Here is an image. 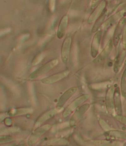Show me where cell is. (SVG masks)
Listing matches in <instances>:
<instances>
[{
  "instance_id": "1",
  "label": "cell",
  "mask_w": 126,
  "mask_h": 146,
  "mask_svg": "<svg viewBox=\"0 0 126 146\" xmlns=\"http://www.w3.org/2000/svg\"><path fill=\"white\" fill-rule=\"evenodd\" d=\"M58 63V60L56 59H53L47 62L30 74L29 79H34L46 73L54 68Z\"/></svg>"
},
{
  "instance_id": "2",
  "label": "cell",
  "mask_w": 126,
  "mask_h": 146,
  "mask_svg": "<svg viewBox=\"0 0 126 146\" xmlns=\"http://www.w3.org/2000/svg\"><path fill=\"white\" fill-rule=\"evenodd\" d=\"M89 96L88 94H84L77 98L74 100L65 109L63 113V116L65 118L70 115L75 109H76L81 104L84 102L88 100Z\"/></svg>"
},
{
  "instance_id": "3",
  "label": "cell",
  "mask_w": 126,
  "mask_h": 146,
  "mask_svg": "<svg viewBox=\"0 0 126 146\" xmlns=\"http://www.w3.org/2000/svg\"><path fill=\"white\" fill-rule=\"evenodd\" d=\"M72 43V38L68 36L64 39L62 44L61 48V58L64 63L66 64L70 58Z\"/></svg>"
},
{
  "instance_id": "4",
  "label": "cell",
  "mask_w": 126,
  "mask_h": 146,
  "mask_svg": "<svg viewBox=\"0 0 126 146\" xmlns=\"http://www.w3.org/2000/svg\"><path fill=\"white\" fill-rule=\"evenodd\" d=\"M50 127L51 126L50 125L47 124L36 129L29 139V144L31 145L35 143L40 137L49 130Z\"/></svg>"
},
{
  "instance_id": "5",
  "label": "cell",
  "mask_w": 126,
  "mask_h": 146,
  "mask_svg": "<svg viewBox=\"0 0 126 146\" xmlns=\"http://www.w3.org/2000/svg\"><path fill=\"white\" fill-rule=\"evenodd\" d=\"M102 32L98 31L96 33L93 38L91 46V54L92 58L97 57L99 49L102 36Z\"/></svg>"
},
{
  "instance_id": "6",
  "label": "cell",
  "mask_w": 126,
  "mask_h": 146,
  "mask_svg": "<svg viewBox=\"0 0 126 146\" xmlns=\"http://www.w3.org/2000/svg\"><path fill=\"white\" fill-rule=\"evenodd\" d=\"M70 72L68 70H66L46 78L42 79L41 81L44 84H53L60 80L65 78L68 75Z\"/></svg>"
},
{
  "instance_id": "7",
  "label": "cell",
  "mask_w": 126,
  "mask_h": 146,
  "mask_svg": "<svg viewBox=\"0 0 126 146\" xmlns=\"http://www.w3.org/2000/svg\"><path fill=\"white\" fill-rule=\"evenodd\" d=\"M61 109V108H59L56 107L55 109L50 110L44 113L38 119L35 123V129H36L37 128L39 127L45 122L52 118L57 113H58Z\"/></svg>"
},
{
  "instance_id": "8",
  "label": "cell",
  "mask_w": 126,
  "mask_h": 146,
  "mask_svg": "<svg viewBox=\"0 0 126 146\" xmlns=\"http://www.w3.org/2000/svg\"><path fill=\"white\" fill-rule=\"evenodd\" d=\"M126 22V19L123 17L120 20L117 25L114 34L113 40V44L115 47L118 45Z\"/></svg>"
},
{
  "instance_id": "9",
  "label": "cell",
  "mask_w": 126,
  "mask_h": 146,
  "mask_svg": "<svg viewBox=\"0 0 126 146\" xmlns=\"http://www.w3.org/2000/svg\"><path fill=\"white\" fill-rule=\"evenodd\" d=\"M106 3L105 1H101L99 3L89 17L88 19L89 23L91 24L94 21H95L106 8Z\"/></svg>"
},
{
  "instance_id": "10",
  "label": "cell",
  "mask_w": 126,
  "mask_h": 146,
  "mask_svg": "<svg viewBox=\"0 0 126 146\" xmlns=\"http://www.w3.org/2000/svg\"><path fill=\"white\" fill-rule=\"evenodd\" d=\"M77 89L76 87H73L66 91L60 97L57 105V108H62L68 100L76 93Z\"/></svg>"
},
{
  "instance_id": "11",
  "label": "cell",
  "mask_w": 126,
  "mask_h": 146,
  "mask_svg": "<svg viewBox=\"0 0 126 146\" xmlns=\"http://www.w3.org/2000/svg\"><path fill=\"white\" fill-rule=\"evenodd\" d=\"M68 22V17L65 15L60 21L57 31V37L59 39L64 37L66 31Z\"/></svg>"
},
{
  "instance_id": "12",
  "label": "cell",
  "mask_w": 126,
  "mask_h": 146,
  "mask_svg": "<svg viewBox=\"0 0 126 146\" xmlns=\"http://www.w3.org/2000/svg\"><path fill=\"white\" fill-rule=\"evenodd\" d=\"M113 45V41L110 40L105 46L102 51L95 59L94 62L97 63L101 62L106 59L111 52Z\"/></svg>"
},
{
  "instance_id": "13",
  "label": "cell",
  "mask_w": 126,
  "mask_h": 146,
  "mask_svg": "<svg viewBox=\"0 0 126 146\" xmlns=\"http://www.w3.org/2000/svg\"><path fill=\"white\" fill-rule=\"evenodd\" d=\"M115 90L112 87L107 90L106 98L107 108L109 111L112 112L114 108V93Z\"/></svg>"
},
{
  "instance_id": "14",
  "label": "cell",
  "mask_w": 126,
  "mask_h": 146,
  "mask_svg": "<svg viewBox=\"0 0 126 146\" xmlns=\"http://www.w3.org/2000/svg\"><path fill=\"white\" fill-rule=\"evenodd\" d=\"M90 107L88 104H85L78 108L74 113L71 121V124L74 125L76 121L79 119L82 115L88 110Z\"/></svg>"
},
{
  "instance_id": "15",
  "label": "cell",
  "mask_w": 126,
  "mask_h": 146,
  "mask_svg": "<svg viewBox=\"0 0 126 146\" xmlns=\"http://www.w3.org/2000/svg\"><path fill=\"white\" fill-rule=\"evenodd\" d=\"M114 105L115 111L117 114L120 115L122 114V105L120 94L118 88H116L114 93Z\"/></svg>"
},
{
  "instance_id": "16",
  "label": "cell",
  "mask_w": 126,
  "mask_h": 146,
  "mask_svg": "<svg viewBox=\"0 0 126 146\" xmlns=\"http://www.w3.org/2000/svg\"><path fill=\"white\" fill-rule=\"evenodd\" d=\"M106 12L107 10L106 8H105L100 17L95 21L94 25V26H93L92 30V32L93 33L96 32L102 25L105 19V18Z\"/></svg>"
},
{
  "instance_id": "17",
  "label": "cell",
  "mask_w": 126,
  "mask_h": 146,
  "mask_svg": "<svg viewBox=\"0 0 126 146\" xmlns=\"http://www.w3.org/2000/svg\"><path fill=\"white\" fill-rule=\"evenodd\" d=\"M124 53L122 54H119L116 56L114 64L113 70L115 72L117 73L121 66L123 60V59L124 58Z\"/></svg>"
},
{
  "instance_id": "18",
  "label": "cell",
  "mask_w": 126,
  "mask_h": 146,
  "mask_svg": "<svg viewBox=\"0 0 126 146\" xmlns=\"http://www.w3.org/2000/svg\"><path fill=\"white\" fill-rule=\"evenodd\" d=\"M32 111L31 108H22L13 110L10 111L9 114L12 115H19L28 114Z\"/></svg>"
},
{
  "instance_id": "19",
  "label": "cell",
  "mask_w": 126,
  "mask_h": 146,
  "mask_svg": "<svg viewBox=\"0 0 126 146\" xmlns=\"http://www.w3.org/2000/svg\"><path fill=\"white\" fill-rule=\"evenodd\" d=\"M121 88L123 96L126 97V68L124 71L122 77Z\"/></svg>"
},
{
  "instance_id": "20",
  "label": "cell",
  "mask_w": 126,
  "mask_h": 146,
  "mask_svg": "<svg viewBox=\"0 0 126 146\" xmlns=\"http://www.w3.org/2000/svg\"><path fill=\"white\" fill-rule=\"evenodd\" d=\"M44 57V55L43 53H40L35 56L32 60V65H36L39 64Z\"/></svg>"
},
{
  "instance_id": "21",
  "label": "cell",
  "mask_w": 126,
  "mask_h": 146,
  "mask_svg": "<svg viewBox=\"0 0 126 146\" xmlns=\"http://www.w3.org/2000/svg\"><path fill=\"white\" fill-rule=\"evenodd\" d=\"M19 130V129L18 127H13L11 128H8L7 129H5L1 130V134L2 133L6 134V133H9L18 132Z\"/></svg>"
},
{
  "instance_id": "22",
  "label": "cell",
  "mask_w": 126,
  "mask_h": 146,
  "mask_svg": "<svg viewBox=\"0 0 126 146\" xmlns=\"http://www.w3.org/2000/svg\"><path fill=\"white\" fill-rule=\"evenodd\" d=\"M65 141L60 139H55L50 140L48 142L47 144L48 145H59L62 144L63 142H65Z\"/></svg>"
},
{
  "instance_id": "23",
  "label": "cell",
  "mask_w": 126,
  "mask_h": 146,
  "mask_svg": "<svg viewBox=\"0 0 126 146\" xmlns=\"http://www.w3.org/2000/svg\"><path fill=\"white\" fill-rule=\"evenodd\" d=\"M13 140V138L10 136H3L1 137L0 142L1 143L8 142L11 141Z\"/></svg>"
},
{
  "instance_id": "24",
  "label": "cell",
  "mask_w": 126,
  "mask_h": 146,
  "mask_svg": "<svg viewBox=\"0 0 126 146\" xmlns=\"http://www.w3.org/2000/svg\"><path fill=\"white\" fill-rule=\"evenodd\" d=\"M110 134L111 135L116 136L118 137H126V135H126V133H124L121 132L120 131H112L110 133Z\"/></svg>"
},
{
  "instance_id": "25",
  "label": "cell",
  "mask_w": 126,
  "mask_h": 146,
  "mask_svg": "<svg viewBox=\"0 0 126 146\" xmlns=\"http://www.w3.org/2000/svg\"><path fill=\"white\" fill-rule=\"evenodd\" d=\"M100 123L102 127H103H103L104 129L106 130H109V127H108L109 126L107 125V124L103 121L101 120H100Z\"/></svg>"
},
{
  "instance_id": "26",
  "label": "cell",
  "mask_w": 126,
  "mask_h": 146,
  "mask_svg": "<svg viewBox=\"0 0 126 146\" xmlns=\"http://www.w3.org/2000/svg\"><path fill=\"white\" fill-rule=\"evenodd\" d=\"M50 8L51 11H53L55 7V1H50Z\"/></svg>"
}]
</instances>
